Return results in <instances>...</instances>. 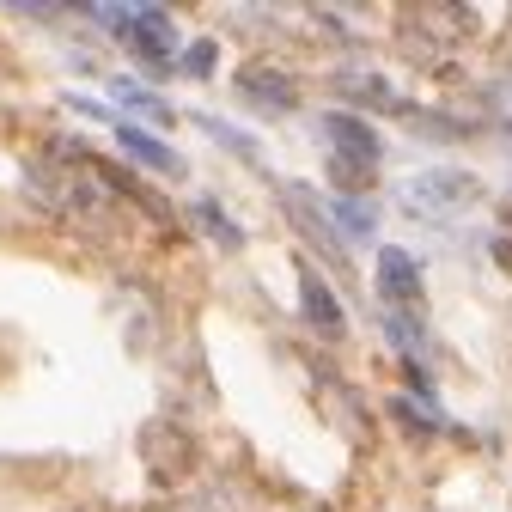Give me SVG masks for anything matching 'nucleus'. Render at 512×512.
Masks as SVG:
<instances>
[{
	"label": "nucleus",
	"mask_w": 512,
	"mask_h": 512,
	"mask_svg": "<svg viewBox=\"0 0 512 512\" xmlns=\"http://www.w3.org/2000/svg\"><path fill=\"white\" fill-rule=\"evenodd\" d=\"M482 196V183L470 171H452V165H439V171H421L409 183V214H464L470 202Z\"/></svg>",
	"instance_id": "nucleus-1"
},
{
	"label": "nucleus",
	"mask_w": 512,
	"mask_h": 512,
	"mask_svg": "<svg viewBox=\"0 0 512 512\" xmlns=\"http://www.w3.org/2000/svg\"><path fill=\"white\" fill-rule=\"evenodd\" d=\"M116 92H122V104H135L141 116H153V122H165L171 116V104H159L153 92H141V86H128V80H116Z\"/></svg>",
	"instance_id": "nucleus-10"
},
{
	"label": "nucleus",
	"mask_w": 512,
	"mask_h": 512,
	"mask_svg": "<svg viewBox=\"0 0 512 512\" xmlns=\"http://www.w3.org/2000/svg\"><path fill=\"white\" fill-rule=\"evenodd\" d=\"M506 220H512V214H506Z\"/></svg>",
	"instance_id": "nucleus-14"
},
{
	"label": "nucleus",
	"mask_w": 512,
	"mask_h": 512,
	"mask_svg": "<svg viewBox=\"0 0 512 512\" xmlns=\"http://www.w3.org/2000/svg\"><path fill=\"white\" fill-rule=\"evenodd\" d=\"M317 128H324V141H336V153H348V159H384V147H378V135H372V128H366V116H348V110H330L324 122H317Z\"/></svg>",
	"instance_id": "nucleus-4"
},
{
	"label": "nucleus",
	"mask_w": 512,
	"mask_h": 512,
	"mask_svg": "<svg viewBox=\"0 0 512 512\" xmlns=\"http://www.w3.org/2000/svg\"><path fill=\"white\" fill-rule=\"evenodd\" d=\"M397 421H403L409 433H439V415H415V409H409L403 397H397Z\"/></svg>",
	"instance_id": "nucleus-12"
},
{
	"label": "nucleus",
	"mask_w": 512,
	"mask_h": 512,
	"mask_svg": "<svg viewBox=\"0 0 512 512\" xmlns=\"http://www.w3.org/2000/svg\"><path fill=\"white\" fill-rule=\"evenodd\" d=\"M238 92L256 104V110H293L299 104V86L281 74V68H269V61H244V68H238Z\"/></svg>",
	"instance_id": "nucleus-3"
},
{
	"label": "nucleus",
	"mask_w": 512,
	"mask_h": 512,
	"mask_svg": "<svg viewBox=\"0 0 512 512\" xmlns=\"http://www.w3.org/2000/svg\"><path fill=\"white\" fill-rule=\"evenodd\" d=\"M299 299H305V317H311V324L324 330V336H342V330H348V317H342L336 293H330L324 281H317L311 269H299Z\"/></svg>",
	"instance_id": "nucleus-5"
},
{
	"label": "nucleus",
	"mask_w": 512,
	"mask_h": 512,
	"mask_svg": "<svg viewBox=\"0 0 512 512\" xmlns=\"http://www.w3.org/2000/svg\"><path fill=\"white\" fill-rule=\"evenodd\" d=\"M196 214H202V226H208V232H214V238H220L226 250H238V244H244V232H238V226H232V220H226L220 208H208V202H202Z\"/></svg>",
	"instance_id": "nucleus-11"
},
{
	"label": "nucleus",
	"mask_w": 512,
	"mask_h": 512,
	"mask_svg": "<svg viewBox=\"0 0 512 512\" xmlns=\"http://www.w3.org/2000/svg\"><path fill=\"white\" fill-rule=\"evenodd\" d=\"M214 55H220L214 43H196V49H189V61H183V68H189V74H214Z\"/></svg>",
	"instance_id": "nucleus-13"
},
{
	"label": "nucleus",
	"mask_w": 512,
	"mask_h": 512,
	"mask_svg": "<svg viewBox=\"0 0 512 512\" xmlns=\"http://www.w3.org/2000/svg\"><path fill=\"white\" fill-rule=\"evenodd\" d=\"M342 92H348V98H360V104H372V110H391V116H403V110H409V98H403L397 86H384L378 74H342Z\"/></svg>",
	"instance_id": "nucleus-6"
},
{
	"label": "nucleus",
	"mask_w": 512,
	"mask_h": 512,
	"mask_svg": "<svg viewBox=\"0 0 512 512\" xmlns=\"http://www.w3.org/2000/svg\"><path fill=\"white\" fill-rule=\"evenodd\" d=\"M378 177V165L372 159H348V153H330V183L342 189V196H354V189H366Z\"/></svg>",
	"instance_id": "nucleus-8"
},
{
	"label": "nucleus",
	"mask_w": 512,
	"mask_h": 512,
	"mask_svg": "<svg viewBox=\"0 0 512 512\" xmlns=\"http://www.w3.org/2000/svg\"><path fill=\"white\" fill-rule=\"evenodd\" d=\"M336 214H342V226H348L354 238H366V232L378 226V214H372V208H360V196H336Z\"/></svg>",
	"instance_id": "nucleus-9"
},
{
	"label": "nucleus",
	"mask_w": 512,
	"mask_h": 512,
	"mask_svg": "<svg viewBox=\"0 0 512 512\" xmlns=\"http://www.w3.org/2000/svg\"><path fill=\"white\" fill-rule=\"evenodd\" d=\"M116 141H122L128 159H141V165H153V171H177V159L147 135V128H135V122H116Z\"/></svg>",
	"instance_id": "nucleus-7"
},
{
	"label": "nucleus",
	"mask_w": 512,
	"mask_h": 512,
	"mask_svg": "<svg viewBox=\"0 0 512 512\" xmlns=\"http://www.w3.org/2000/svg\"><path fill=\"white\" fill-rule=\"evenodd\" d=\"M378 299L391 311H415L421 305V263L409 250H397V244L378 250Z\"/></svg>",
	"instance_id": "nucleus-2"
}]
</instances>
